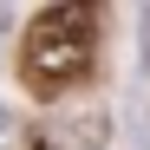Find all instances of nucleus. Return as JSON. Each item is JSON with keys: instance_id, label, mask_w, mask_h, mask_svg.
I'll return each mask as SVG.
<instances>
[{"instance_id": "1", "label": "nucleus", "mask_w": 150, "mask_h": 150, "mask_svg": "<svg viewBox=\"0 0 150 150\" xmlns=\"http://www.w3.org/2000/svg\"><path fill=\"white\" fill-rule=\"evenodd\" d=\"M91 65V7H46L33 13L26 46H20V72L33 91H65L72 79H85Z\"/></svg>"}, {"instance_id": "2", "label": "nucleus", "mask_w": 150, "mask_h": 150, "mask_svg": "<svg viewBox=\"0 0 150 150\" xmlns=\"http://www.w3.org/2000/svg\"><path fill=\"white\" fill-rule=\"evenodd\" d=\"M0 26H7V13H0Z\"/></svg>"}]
</instances>
